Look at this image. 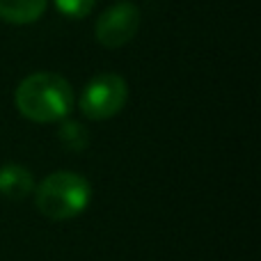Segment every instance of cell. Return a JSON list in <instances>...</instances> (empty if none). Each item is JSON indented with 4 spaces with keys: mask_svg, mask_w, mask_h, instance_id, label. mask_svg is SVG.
Returning a JSON list of instances; mask_svg holds the SVG:
<instances>
[{
    "mask_svg": "<svg viewBox=\"0 0 261 261\" xmlns=\"http://www.w3.org/2000/svg\"><path fill=\"white\" fill-rule=\"evenodd\" d=\"M16 110L35 124H55L69 117L76 103L73 87L67 78L50 71L25 76L14 94Z\"/></svg>",
    "mask_w": 261,
    "mask_h": 261,
    "instance_id": "1",
    "label": "cell"
},
{
    "mask_svg": "<svg viewBox=\"0 0 261 261\" xmlns=\"http://www.w3.org/2000/svg\"><path fill=\"white\" fill-rule=\"evenodd\" d=\"M35 206L48 220L78 218L92 202V186L78 172L60 170L35 186Z\"/></svg>",
    "mask_w": 261,
    "mask_h": 261,
    "instance_id": "2",
    "label": "cell"
},
{
    "mask_svg": "<svg viewBox=\"0 0 261 261\" xmlns=\"http://www.w3.org/2000/svg\"><path fill=\"white\" fill-rule=\"evenodd\" d=\"M128 101V85L119 73H99L81 94V113L92 122H106L122 113Z\"/></svg>",
    "mask_w": 261,
    "mask_h": 261,
    "instance_id": "3",
    "label": "cell"
},
{
    "mask_svg": "<svg viewBox=\"0 0 261 261\" xmlns=\"http://www.w3.org/2000/svg\"><path fill=\"white\" fill-rule=\"evenodd\" d=\"M140 7L133 3H117L108 7L94 25V37L103 48H122L140 30Z\"/></svg>",
    "mask_w": 261,
    "mask_h": 261,
    "instance_id": "4",
    "label": "cell"
},
{
    "mask_svg": "<svg viewBox=\"0 0 261 261\" xmlns=\"http://www.w3.org/2000/svg\"><path fill=\"white\" fill-rule=\"evenodd\" d=\"M35 193V176L28 167L18 163H7L0 167V195L12 202L30 197Z\"/></svg>",
    "mask_w": 261,
    "mask_h": 261,
    "instance_id": "5",
    "label": "cell"
},
{
    "mask_svg": "<svg viewBox=\"0 0 261 261\" xmlns=\"http://www.w3.org/2000/svg\"><path fill=\"white\" fill-rule=\"evenodd\" d=\"M48 0H0V18L12 25H28L41 18Z\"/></svg>",
    "mask_w": 261,
    "mask_h": 261,
    "instance_id": "6",
    "label": "cell"
},
{
    "mask_svg": "<svg viewBox=\"0 0 261 261\" xmlns=\"http://www.w3.org/2000/svg\"><path fill=\"white\" fill-rule=\"evenodd\" d=\"M58 138H60V142H62V147L73 153H81L90 147V130L78 122L62 119L60 128H58Z\"/></svg>",
    "mask_w": 261,
    "mask_h": 261,
    "instance_id": "7",
    "label": "cell"
},
{
    "mask_svg": "<svg viewBox=\"0 0 261 261\" xmlns=\"http://www.w3.org/2000/svg\"><path fill=\"white\" fill-rule=\"evenodd\" d=\"M53 3L67 18H85L94 9L96 0H53Z\"/></svg>",
    "mask_w": 261,
    "mask_h": 261,
    "instance_id": "8",
    "label": "cell"
}]
</instances>
